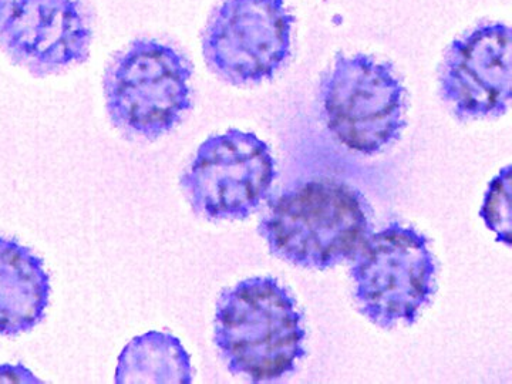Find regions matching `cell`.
<instances>
[{
    "label": "cell",
    "instance_id": "6da1fadb",
    "mask_svg": "<svg viewBox=\"0 0 512 384\" xmlns=\"http://www.w3.org/2000/svg\"><path fill=\"white\" fill-rule=\"evenodd\" d=\"M259 234L278 258L302 268L328 269L355 258L372 234V211L352 185L313 178L271 202Z\"/></svg>",
    "mask_w": 512,
    "mask_h": 384
},
{
    "label": "cell",
    "instance_id": "7a4b0ae2",
    "mask_svg": "<svg viewBox=\"0 0 512 384\" xmlns=\"http://www.w3.org/2000/svg\"><path fill=\"white\" fill-rule=\"evenodd\" d=\"M302 313L285 286L271 276L225 289L217 303L214 342L232 375L274 382L305 356Z\"/></svg>",
    "mask_w": 512,
    "mask_h": 384
},
{
    "label": "cell",
    "instance_id": "3957f363",
    "mask_svg": "<svg viewBox=\"0 0 512 384\" xmlns=\"http://www.w3.org/2000/svg\"><path fill=\"white\" fill-rule=\"evenodd\" d=\"M191 66L173 46L140 39L120 53L104 76L111 123L127 137L157 140L191 109Z\"/></svg>",
    "mask_w": 512,
    "mask_h": 384
},
{
    "label": "cell",
    "instance_id": "277c9868",
    "mask_svg": "<svg viewBox=\"0 0 512 384\" xmlns=\"http://www.w3.org/2000/svg\"><path fill=\"white\" fill-rule=\"evenodd\" d=\"M323 120L349 150L373 156L399 140L406 90L390 64L365 55L336 57L320 86Z\"/></svg>",
    "mask_w": 512,
    "mask_h": 384
},
{
    "label": "cell",
    "instance_id": "5b68a950",
    "mask_svg": "<svg viewBox=\"0 0 512 384\" xmlns=\"http://www.w3.org/2000/svg\"><path fill=\"white\" fill-rule=\"evenodd\" d=\"M429 241L414 228L392 224L370 234L355 255L352 278L360 311L384 329L413 325L436 289Z\"/></svg>",
    "mask_w": 512,
    "mask_h": 384
},
{
    "label": "cell",
    "instance_id": "8992f818",
    "mask_svg": "<svg viewBox=\"0 0 512 384\" xmlns=\"http://www.w3.org/2000/svg\"><path fill=\"white\" fill-rule=\"evenodd\" d=\"M276 178L271 148L254 133L228 130L198 148L181 187L192 210L210 221L245 220Z\"/></svg>",
    "mask_w": 512,
    "mask_h": 384
},
{
    "label": "cell",
    "instance_id": "52a82bcc",
    "mask_svg": "<svg viewBox=\"0 0 512 384\" xmlns=\"http://www.w3.org/2000/svg\"><path fill=\"white\" fill-rule=\"evenodd\" d=\"M292 25L285 0H224L202 36L205 62L234 86L272 79L291 55Z\"/></svg>",
    "mask_w": 512,
    "mask_h": 384
},
{
    "label": "cell",
    "instance_id": "ba28073f",
    "mask_svg": "<svg viewBox=\"0 0 512 384\" xmlns=\"http://www.w3.org/2000/svg\"><path fill=\"white\" fill-rule=\"evenodd\" d=\"M92 39L79 0H8L0 15V49L36 77L86 62Z\"/></svg>",
    "mask_w": 512,
    "mask_h": 384
},
{
    "label": "cell",
    "instance_id": "9c48e42d",
    "mask_svg": "<svg viewBox=\"0 0 512 384\" xmlns=\"http://www.w3.org/2000/svg\"><path fill=\"white\" fill-rule=\"evenodd\" d=\"M511 29L484 23L448 47L441 99L463 121L497 119L511 100Z\"/></svg>",
    "mask_w": 512,
    "mask_h": 384
},
{
    "label": "cell",
    "instance_id": "30bf717a",
    "mask_svg": "<svg viewBox=\"0 0 512 384\" xmlns=\"http://www.w3.org/2000/svg\"><path fill=\"white\" fill-rule=\"evenodd\" d=\"M49 298L42 259L15 239L0 237V335L18 336L39 325Z\"/></svg>",
    "mask_w": 512,
    "mask_h": 384
},
{
    "label": "cell",
    "instance_id": "8fae6325",
    "mask_svg": "<svg viewBox=\"0 0 512 384\" xmlns=\"http://www.w3.org/2000/svg\"><path fill=\"white\" fill-rule=\"evenodd\" d=\"M114 382L190 384V355L180 339L170 333L148 332L131 340L123 349Z\"/></svg>",
    "mask_w": 512,
    "mask_h": 384
},
{
    "label": "cell",
    "instance_id": "7c38bea8",
    "mask_svg": "<svg viewBox=\"0 0 512 384\" xmlns=\"http://www.w3.org/2000/svg\"><path fill=\"white\" fill-rule=\"evenodd\" d=\"M485 225L497 234V239L511 247V167L503 168L485 194L480 211Z\"/></svg>",
    "mask_w": 512,
    "mask_h": 384
},
{
    "label": "cell",
    "instance_id": "4fadbf2b",
    "mask_svg": "<svg viewBox=\"0 0 512 384\" xmlns=\"http://www.w3.org/2000/svg\"><path fill=\"white\" fill-rule=\"evenodd\" d=\"M0 382L5 383H40L28 369L23 366H0Z\"/></svg>",
    "mask_w": 512,
    "mask_h": 384
},
{
    "label": "cell",
    "instance_id": "5bb4252c",
    "mask_svg": "<svg viewBox=\"0 0 512 384\" xmlns=\"http://www.w3.org/2000/svg\"><path fill=\"white\" fill-rule=\"evenodd\" d=\"M6 3H8V0H0V15H2L3 9H5Z\"/></svg>",
    "mask_w": 512,
    "mask_h": 384
}]
</instances>
